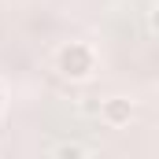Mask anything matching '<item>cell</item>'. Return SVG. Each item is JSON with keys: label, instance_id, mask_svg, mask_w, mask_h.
Listing matches in <instances>:
<instances>
[{"label": "cell", "instance_id": "obj_2", "mask_svg": "<svg viewBox=\"0 0 159 159\" xmlns=\"http://www.w3.org/2000/svg\"><path fill=\"white\" fill-rule=\"evenodd\" d=\"M96 115L107 122V126H129V119H133V100L129 96H107V100H100Z\"/></svg>", "mask_w": 159, "mask_h": 159}, {"label": "cell", "instance_id": "obj_4", "mask_svg": "<svg viewBox=\"0 0 159 159\" xmlns=\"http://www.w3.org/2000/svg\"><path fill=\"white\" fill-rule=\"evenodd\" d=\"M0 107H4V85H0Z\"/></svg>", "mask_w": 159, "mask_h": 159}, {"label": "cell", "instance_id": "obj_1", "mask_svg": "<svg viewBox=\"0 0 159 159\" xmlns=\"http://www.w3.org/2000/svg\"><path fill=\"white\" fill-rule=\"evenodd\" d=\"M56 70L67 81H85L96 70V52H93V44H85V41H67V44H59V52H56Z\"/></svg>", "mask_w": 159, "mask_h": 159}, {"label": "cell", "instance_id": "obj_3", "mask_svg": "<svg viewBox=\"0 0 159 159\" xmlns=\"http://www.w3.org/2000/svg\"><path fill=\"white\" fill-rule=\"evenodd\" d=\"M52 156H59V159H81V156H85V148H81V144H56Z\"/></svg>", "mask_w": 159, "mask_h": 159}]
</instances>
